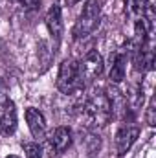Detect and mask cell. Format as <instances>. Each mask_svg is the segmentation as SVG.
I'll return each mask as SVG.
<instances>
[{
	"mask_svg": "<svg viewBox=\"0 0 156 158\" xmlns=\"http://www.w3.org/2000/svg\"><path fill=\"white\" fill-rule=\"evenodd\" d=\"M6 158H20V156H17V155H9V156H6Z\"/></svg>",
	"mask_w": 156,
	"mask_h": 158,
	"instance_id": "cell-17",
	"label": "cell"
},
{
	"mask_svg": "<svg viewBox=\"0 0 156 158\" xmlns=\"http://www.w3.org/2000/svg\"><path fill=\"white\" fill-rule=\"evenodd\" d=\"M140 136V125L134 121H127L121 125V129L117 131L116 134V153L117 156H125L130 147L134 145V142Z\"/></svg>",
	"mask_w": 156,
	"mask_h": 158,
	"instance_id": "cell-5",
	"label": "cell"
},
{
	"mask_svg": "<svg viewBox=\"0 0 156 158\" xmlns=\"http://www.w3.org/2000/svg\"><path fill=\"white\" fill-rule=\"evenodd\" d=\"M79 70H81L83 81H96L97 77H101V74H103V70H105L103 57H101L96 50H90V52L79 61Z\"/></svg>",
	"mask_w": 156,
	"mask_h": 158,
	"instance_id": "cell-4",
	"label": "cell"
},
{
	"mask_svg": "<svg viewBox=\"0 0 156 158\" xmlns=\"http://www.w3.org/2000/svg\"><path fill=\"white\" fill-rule=\"evenodd\" d=\"M44 22H46V28H48L51 39L55 42V46H59L61 37H63V11H61V6L53 4L46 13Z\"/></svg>",
	"mask_w": 156,
	"mask_h": 158,
	"instance_id": "cell-7",
	"label": "cell"
},
{
	"mask_svg": "<svg viewBox=\"0 0 156 158\" xmlns=\"http://www.w3.org/2000/svg\"><path fill=\"white\" fill-rule=\"evenodd\" d=\"M127 6H129V13L138 22V20L145 19V13H147V9H149L151 4L145 2V0H127Z\"/></svg>",
	"mask_w": 156,
	"mask_h": 158,
	"instance_id": "cell-12",
	"label": "cell"
},
{
	"mask_svg": "<svg viewBox=\"0 0 156 158\" xmlns=\"http://www.w3.org/2000/svg\"><path fill=\"white\" fill-rule=\"evenodd\" d=\"M46 142H48V147H50L51 155H61L72 145L74 134L68 127H57L50 136H46Z\"/></svg>",
	"mask_w": 156,
	"mask_h": 158,
	"instance_id": "cell-6",
	"label": "cell"
},
{
	"mask_svg": "<svg viewBox=\"0 0 156 158\" xmlns=\"http://www.w3.org/2000/svg\"><path fill=\"white\" fill-rule=\"evenodd\" d=\"M101 22V7L97 0H86L83 11L79 13L77 20L74 24V39L81 40L92 35Z\"/></svg>",
	"mask_w": 156,
	"mask_h": 158,
	"instance_id": "cell-2",
	"label": "cell"
},
{
	"mask_svg": "<svg viewBox=\"0 0 156 158\" xmlns=\"http://www.w3.org/2000/svg\"><path fill=\"white\" fill-rule=\"evenodd\" d=\"M26 121H28V127H30V131L37 142L46 140V119H44L40 110L33 109V107L26 109Z\"/></svg>",
	"mask_w": 156,
	"mask_h": 158,
	"instance_id": "cell-9",
	"label": "cell"
},
{
	"mask_svg": "<svg viewBox=\"0 0 156 158\" xmlns=\"http://www.w3.org/2000/svg\"><path fill=\"white\" fill-rule=\"evenodd\" d=\"M0 2H2V0H0Z\"/></svg>",
	"mask_w": 156,
	"mask_h": 158,
	"instance_id": "cell-18",
	"label": "cell"
},
{
	"mask_svg": "<svg viewBox=\"0 0 156 158\" xmlns=\"http://www.w3.org/2000/svg\"><path fill=\"white\" fill-rule=\"evenodd\" d=\"M81 151L86 158H96L101 151V138L96 132L86 131L84 136L81 138Z\"/></svg>",
	"mask_w": 156,
	"mask_h": 158,
	"instance_id": "cell-11",
	"label": "cell"
},
{
	"mask_svg": "<svg viewBox=\"0 0 156 158\" xmlns=\"http://www.w3.org/2000/svg\"><path fill=\"white\" fill-rule=\"evenodd\" d=\"M17 129V109L15 103L7 98L2 103V114H0V131L2 134H13Z\"/></svg>",
	"mask_w": 156,
	"mask_h": 158,
	"instance_id": "cell-10",
	"label": "cell"
},
{
	"mask_svg": "<svg viewBox=\"0 0 156 158\" xmlns=\"http://www.w3.org/2000/svg\"><path fill=\"white\" fill-rule=\"evenodd\" d=\"M84 81L79 70V61L76 59H64L59 66V74H57V88L63 94H76L79 90H83Z\"/></svg>",
	"mask_w": 156,
	"mask_h": 158,
	"instance_id": "cell-3",
	"label": "cell"
},
{
	"mask_svg": "<svg viewBox=\"0 0 156 158\" xmlns=\"http://www.w3.org/2000/svg\"><path fill=\"white\" fill-rule=\"evenodd\" d=\"M77 2H81V0H66V6H76Z\"/></svg>",
	"mask_w": 156,
	"mask_h": 158,
	"instance_id": "cell-16",
	"label": "cell"
},
{
	"mask_svg": "<svg viewBox=\"0 0 156 158\" xmlns=\"http://www.w3.org/2000/svg\"><path fill=\"white\" fill-rule=\"evenodd\" d=\"M145 119H147V125L149 127H154L156 125V98H151V101H149Z\"/></svg>",
	"mask_w": 156,
	"mask_h": 158,
	"instance_id": "cell-14",
	"label": "cell"
},
{
	"mask_svg": "<svg viewBox=\"0 0 156 158\" xmlns=\"http://www.w3.org/2000/svg\"><path fill=\"white\" fill-rule=\"evenodd\" d=\"M127 61H129V50L121 48L110 57V70H109V79L112 83H121L127 74Z\"/></svg>",
	"mask_w": 156,
	"mask_h": 158,
	"instance_id": "cell-8",
	"label": "cell"
},
{
	"mask_svg": "<svg viewBox=\"0 0 156 158\" xmlns=\"http://www.w3.org/2000/svg\"><path fill=\"white\" fill-rule=\"evenodd\" d=\"M0 132H2V131H0Z\"/></svg>",
	"mask_w": 156,
	"mask_h": 158,
	"instance_id": "cell-19",
	"label": "cell"
},
{
	"mask_svg": "<svg viewBox=\"0 0 156 158\" xmlns=\"http://www.w3.org/2000/svg\"><path fill=\"white\" fill-rule=\"evenodd\" d=\"M22 149L26 153V158H42V147L39 142H22Z\"/></svg>",
	"mask_w": 156,
	"mask_h": 158,
	"instance_id": "cell-13",
	"label": "cell"
},
{
	"mask_svg": "<svg viewBox=\"0 0 156 158\" xmlns=\"http://www.w3.org/2000/svg\"><path fill=\"white\" fill-rule=\"evenodd\" d=\"M24 7H28V9H33V7H37L39 6V0H18Z\"/></svg>",
	"mask_w": 156,
	"mask_h": 158,
	"instance_id": "cell-15",
	"label": "cell"
},
{
	"mask_svg": "<svg viewBox=\"0 0 156 158\" xmlns=\"http://www.w3.org/2000/svg\"><path fill=\"white\" fill-rule=\"evenodd\" d=\"M83 118L90 129H101L114 118L112 103L107 92L92 90L83 103Z\"/></svg>",
	"mask_w": 156,
	"mask_h": 158,
	"instance_id": "cell-1",
	"label": "cell"
}]
</instances>
